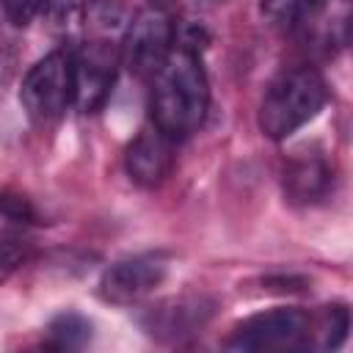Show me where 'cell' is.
<instances>
[{
	"label": "cell",
	"instance_id": "1",
	"mask_svg": "<svg viewBox=\"0 0 353 353\" xmlns=\"http://www.w3.org/2000/svg\"><path fill=\"white\" fill-rule=\"evenodd\" d=\"M152 124L168 138L179 141L193 135L210 108V85L199 52L174 47L152 74Z\"/></svg>",
	"mask_w": 353,
	"mask_h": 353
},
{
	"label": "cell",
	"instance_id": "2",
	"mask_svg": "<svg viewBox=\"0 0 353 353\" xmlns=\"http://www.w3.org/2000/svg\"><path fill=\"white\" fill-rule=\"evenodd\" d=\"M328 85L312 66H298L279 74L259 105V130L270 141H284L309 124L325 105Z\"/></svg>",
	"mask_w": 353,
	"mask_h": 353
},
{
	"label": "cell",
	"instance_id": "3",
	"mask_svg": "<svg viewBox=\"0 0 353 353\" xmlns=\"http://www.w3.org/2000/svg\"><path fill=\"white\" fill-rule=\"evenodd\" d=\"M19 102L36 121H55L74 102V55L55 50L44 55L22 80Z\"/></svg>",
	"mask_w": 353,
	"mask_h": 353
},
{
	"label": "cell",
	"instance_id": "4",
	"mask_svg": "<svg viewBox=\"0 0 353 353\" xmlns=\"http://www.w3.org/2000/svg\"><path fill=\"white\" fill-rule=\"evenodd\" d=\"M174 36H176V30H174L168 11L149 6L130 19L119 61L132 74H154L157 66L174 50Z\"/></svg>",
	"mask_w": 353,
	"mask_h": 353
},
{
	"label": "cell",
	"instance_id": "5",
	"mask_svg": "<svg viewBox=\"0 0 353 353\" xmlns=\"http://www.w3.org/2000/svg\"><path fill=\"white\" fill-rule=\"evenodd\" d=\"M309 320L301 309H270L240 323L226 345L232 350H301L309 347Z\"/></svg>",
	"mask_w": 353,
	"mask_h": 353
},
{
	"label": "cell",
	"instance_id": "6",
	"mask_svg": "<svg viewBox=\"0 0 353 353\" xmlns=\"http://www.w3.org/2000/svg\"><path fill=\"white\" fill-rule=\"evenodd\" d=\"M165 273H168V259L163 254H135L110 265L102 273L99 295L108 303L132 306L143 301L149 292H154V287L163 284Z\"/></svg>",
	"mask_w": 353,
	"mask_h": 353
},
{
	"label": "cell",
	"instance_id": "7",
	"mask_svg": "<svg viewBox=\"0 0 353 353\" xmlns=\"http://www.w3.org/2000/svg\"><path fill=\"white\" fill-rule=\"evenodd\" d=\"M119 52L108 39L88 41L74 55V105L83 113H97L113 88Z\"/></svg>",
	"mask_w": 353,
	"mask_h": 353
},
{
	"label": "cell",
	"instance_id": "8",
	"mask_svg": "<svg viewBox=\"0 0 353 353\" xmlns=\"http://www.w3.org/2000/svg\"><path fill=\"white\" fill-rule=\"evenodd\" d=\"M215 314V301L207 295H179L168 298L143 312L141 325L149 336L163 342H179L199 334Z\"/></svg>",
	"mask_w": 353,
	"mask_h": 353
},
{
	"label": "cell",
	"instance_id": "9",
	"mask_svg": "<svg viewBox=\"0 0 353 353\" xmlns=\"http://www.w3.org/2000/svg\"><path fill=\"white\" fill-rule=\"evenodd\" d=\"M174 143L176 141L168 138L154 124L141 130L124 154L130 179L141 188H157L174 168Z\"/></svg>",
	"mask_w": 353,
	"mask_h": 353
},
{
	"label": "cell",
	"instance_id": "10",
	"mask_svg": "<svg viewBox=\"0 0 353 353\" xmlns=\"http://www.w3.org/2000/svg\"><path fill=\"white\" fill-rule=\"evenodd\" d=\"M284 196L292 204H312L325 196L331 185V168L323 154L314 152H298L284 163L281 174Z\"/></svg>",
	"mask_w": 353,
	"mask_h": 353
},
{
	"label": "cell",
	"instance_id": "11",
	"mask_svg": "<svg viewBox=\"0 0 353 353\" xmlns=\"http://www.w3.org/2000/svg\"><path fill=\"white\" fill-rule=\"evenodd\" d=\"M350 331V312L345 303H331L317 320H309V347L336 350Z\"/></svg>",
	"mask_w": 353,
	"mask_h": 353
},
{
	"label": "cell",
	"instance_id": "12",
	"mask_svg": "<svg viewBox=\"0 0 353 353\" xmlns=\"http://www.w3.org/2000/svg\"><path fill=\"white\" fill-rule=\"evenodd\" d=\"M47 339L58 350H80L91 342V320L77 312H63L47 325Z\"/></svg>",
	"mask_w": 353,
	"mask_h": 353
},
{
	"label": "cell",
	"instance_id": "13",
	"mask_svg": "<svg viewBox=\"0 0 353 353\" xmlns=\"http://www.w3.org/2000/svg\"><path fill=\"white\" fill-rule=\"evenodd\" d=\"M262 14L270 19V25L295 30L312 22V17L317 14V0H262Z\"/></svg>",
	"mask_w": 353,
	"mask_h": 353
},
{
	"label": "cell",
	"instance_id": "14",
	"mask_svg": "<svg viewBox=\"0 0 353 353\" xmlns=\"http://www.w3.org/2000/svg\"><path fill=\"white\" fill-rule=\"evenodd\" d=\"M47 22L55 33L72 36L85 22V0H44L41 3Z\"/></svg>",
	"mask_w": 353,
	"mask_h": 353
},
{
	"label": "cell",
	"instance_id": "15",
	"mask_svg": "<svg viewBox=\"0 0 353 353\" xmlns=\"http://www.w3.org/2000/svg\"><path fill=\"white\" fill-rule=\"evenodd\" d=\"M30 256V240L3 229L0 232V284L8 281Z\"/></svg>",
	"mask_w": 353,
	"mask_h": 353
},
{
	"label": "cell",
	"instance_id": "16",
	"mask_svg": "<svg viewBox=\"0 0 353 353\" xmlns=\"http://www.w3.org/2000/svg\"><path fill=\"white\" fill-rule=\"evenodd\" d=\"M85 19L94 30L99 33H113L124 25L127 19V8L121 0H88L85 3Z\"/></svg>",
	"mask_w": 353,
	"mask_h": 353
},
{
	"label": "cell",
	"instance_id": "17",
	"mask_svg": "<svg viewBox=\"0 0 353 353\" xmlns=\"http://www.w3.org/2000/svg\"><path fill=\"white\" fill-rule=\"evenodd\" d=\"M0 215L17 223H39V212L30 204V199L17 196V193H0Z\"/></svg>",
	"mask_w": 353,
	"mask_h": 353
},
{
	"label": "cell",
	"instance_id": "18",
	"mask_svg": "<svg viewBox=\"0 0 353 353\" xmlns=\"http://www.w3.org/2000/svg\"><path fill=\"white\" fill-rule=\"evenodd\" d=\"M41 3L44 0H3V8L14 25H28L39 14Z\"/></svg>",
	"mask_w": 353,
	"mask_h": 353
},
{
	"label": "cell",
	"instance_id": "19",
	"mask_svg": "<svg viewBox=\"0 0 353 353\" xmlns=\"http://www.w3.org/2000/svg\"><path fill=\"white\" fill-rule=\"evenodd\" d=\"M174 0H149V6H157V8H168Z\"/></svg>",
	"mask_w": 353,
	"mask_h": 353
}]
</instances>
